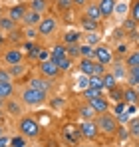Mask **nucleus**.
Returning <instances> with one entry per match:
<instances>
[{
    "label": "nucleus",
    "mask_w": 139,
    "mask_h": 147,
    "mask_svg": "<svg viewBox=\"0 0 139 147\" xmlns=\"http://www.w3.org/2000/svg\"><path fill=\"white\" fill-rule=\"evenodd\" d=\"M93 48L90 44H80V58H93Z\"/></svg>",
    "instance_id": "58836bf2"
},
{
    "label": "nucleus",
    "mask_w": 139,
    "mask_h": 147,
    "mask_svg": "<svg viewBox=\"0 0 139 147\" xmlns=\"http://www.w3.org/2000/svg\"><path fill=\"white\" fill-rule=\"evenodd\" d=\"M48 58H50V52L42 50V52H40V62H42V60H48Z\"/></svg>",
    "instance_id": "8fccbe9b"
},
{
    "label": "nucleus",
    "mask_w": 139,
    "mask_h": 147,
    "mask_svg": "<svg viewBox=\"0 0 139 147\" xmlns=\"http://www.w3.org/2000/svg\"><path fill=\"white\" fill-rule=\"evenodd\" d=\"M68 56L70 58H80V44H68Z\"/></svg>",
    "instance_id": "37998d69"
},
{
    "label": "nucleus",
    "mask_w": 139,
    "mask_h": 147,
    "mask_svg": "<svg viewBox=\"0 0 139 147\" xmlns=\"http://www.w3.org/2000/svg\"><path fill=\"white\" fill-rule=\"evenodd\" d=\"M125 82H127V86H133V88H137V86H139V68H127Z\"/></svg>",
    "instance_id": "a878e982"
},
{
    "label": "nucleus",
    "mask_w": 139,
    "mask_h": 147,
    "mask_svg": "<svg viewBox=\"0 0 139 147\" xmlns=\"http://www.w3.org/2000/svg\"><path fill=\"white\" fill-rule=\"evenodd\" d=\"M86 44L97 46V44H99V32H88V34H86Z\"/></svg>",
    "instance_id": "ea45409f"
},
{
    "label": "nucleus",
    "mask_w": 139,
    "mask_h": 147,
    "mask_svg": "<svg viewBox=\"0 0 139 147\" xmlns=\"http://www.w3.org/2000/svg\"><path fill=\"white\" fill-rule=\"evenodd\" d=\"M95 125H97L99 133L105 135V137H115L117 131H119V127H121L119 121H117V117L111 113V111L97 113V115H95Z\"/></svg>",
    "instance_id": "f03ea898"
},
{
    "label": "nucleus",
    "mask_w": 139,
    "mask_h": 147,
    "mask_svg": "<svg viewBox=\"0 0 139 147\" xmlns=\"http://www.w3.org/2000/svg\"><path fill=\"white\" fill-rule=\"evenodd\" d=\"M135 90H137V94H139V86H137V88H135Z\"/></svg>",
    "instance_id": "4d7b16f0"
},
{
    "label": "nucleus",
    "mask_w": 139,
    "mask_h": 147,
    "mask_svg": "<svg viewBox=\"0 0 139 147\" xmlns=\"http://www.w3.org/2000/svg\"><path fill=\"white\" fill-rule=\"evenodd\" d=\"M105 72H107V66H103V64H99V62L93 64V74L92 76H103Z\"/></svg>",
    "instance_id": "c03bdc74"
},
{
    "label": "nucleus",
    "mask_w": 139,
    "mask_h": 147,
    "mask_svg": "<svg viewBox=\"0 0 139 147\" xmlns=\"http://www.w3.org/2000/svg\"><path fill=\"white\" fill-rule=\"evenodd\" d=\"M4 109H6L10 115L20 117V115H22V101H16L14 98L6 99V101H4Z\"/></svg>",
    "instance_id": "dca6fc26"
},
{
    "label": "nucleus",
    "mask_w": 139,
    "mask_h": 147,
    "mask_svg": "<svg viewBox=\"0 0 139 147\" xmlns=\"http://www.w3.org/2000/svg\"><path fill=\"white\" fill-rule=\"evenodd\" d=\"M28 86H30V88H36V90H44V92L50 94V90H52V80H48L44 76H34V78L28 80Z\"/></svg>",
    "instance_id": "ddd939ff"
},
{
    "label": "nucleus",
    "mask_w": 139,
    "mask_h": 147,
    "mask_svg": "<svg viewBox=\"0 0 139 147\" xmlns=\"http://www.w3.org/2000/svg\"><path fill=\"white\" fill-rule=\"evenodd\" d=\"M101 94H103V92H97V90H93V88H90V86L82 90V98L86 99V101H90V99L97 98V96H101Z\"/></svg>",
    "instance_id": "e433bc0d"
},
{
    "label": "nucleus",
    "mask_w": 139,
    "mask_h": 147,
    "mask_svg": "<svg viewBox=\"0 0 139 147\" xmlns=\"http://www.w3.org/2000/svg\"><path fill=\"white\" fill-rule=\"evenodd\" d=\"M78 113H80V117H82V119H95V115H97V113L92 109V105H90L88 101H86V103H82V105L78 107Z\"/></svg>",
    "instance_id": "b1692460"
},
{
    "label": "nucleus",
    "mask_w": 139,
    "mask_h": 147,
    "mask_svg": "<svg viewBox=\"0 0 139 147\" xmlns=\"http://www.w3.org/2000/svg\"><path fill=\"white\" fill-rule=\"evenodd\" d=\"M93 64H95V60L93 58H78V70L82 76H92L93 74Z\"/></svg>",
    "instance_id": "2eb2a0df"
},
{
    "label": "nucleus",
    "mask_w": 139,
    "mask_h": 147,
    "mask_svg": "<svg viewBox=\"0 0 139 147\" xmlns=\"http://www.w3.org/2000/svg\"><path fill=\"white\" fill-rule=\"evenodd\" d=\"M90 105H92V109L95 111V113H105V111H109L111 109V103H109V98L107 96H97V98H93L88 101Z\"/></svg>",
    "instance_id": "9d476101"
},
{
    "label": "nucleus",
    "mask_w": 139,
    "mask_h": 147,
    "mask_svg": "<svg viewBox=\"0 0 139 147\" xmlns=\"http://www.w3.org/2000/svg\"><path fill=\"white\" fill-rule=\"evenodd\" d=\"M14 92H16V88H14V82L12 80L10 82H0V99L2 101L14 98Z\"/></svg>",
    "instance_id": "6ab92c4d"
},
{
    "label": "nucleus",
    "mask_w": 139,
    "mask_h": 147,
    "mask_svg": "<svg viewBox=\"0 0 139 147\" xmlns=\"http://www.w3.org/2000/svg\"><path fill=\"white\" fill-rule=\"evenodd\" d=\"M107 94H109V96H107L109 101H113V103L123 101V88H121V86H115V88H113V90H109Z\"/></svg>",
    "instance_id": "2f4dec72"
},
{
    "label": "nucleus",
    "mask_w": 139,
    "mask_h": 147,
    "mask_svg": "<svg viewBox=\"0 0 139 147\" xmlns=\"http://www.w3.org/2000/svg\"><path fill=\"white\" fill-rule=\"evenodd\" d=\"M92 0H72V4H74V8H80V10H84L88 4H90Z\"/></svg>",
    "instance_id": "49530a36"
},
{
    "label": "nucleus",
    "mask_w": 139,
    "mask_h": 147,
    "mask_svg": "<svg viewBox=\"0 0 139 147\" xmlns=\"http://www.w3.org/2000/svg\"><path fill=\"white\" fill-rule=\"evenodd\" d=\"M64 56H68V48H66V44L64 42H60V44H54L52 48H50V60H60V58H64Z\"/></svg>",
    "instance_id": "4be33fe9"
},
{
    "label": "nucleus",
    "mask_w": 139,
    "mask_h": 147,
    "mask_svg": "<svg viewBox=\"0 0 139 147\" xmlns=\"http://www.w3.org/2000/svg\"><path fill=\"white\" fill-rule=\"evenodd\" d=\"M101 78H103V90H105V92H109V90H113L115 86H119L117 78H115V76H113L111 72H105L103 76H101Z\"/></svg>",
    "instance_id": "393cba45"
},
{
    "label": "nucleus",
    "mask_w": 139,
    "mask_h": 147,
    "mask_svg": "<svg viewBox=\"0 0 139 147\" xmlns=\"http://www.w3.org/2000/svg\"><path fill=\"white\" fill-rule=\"evenodd\" d=\"M123 101L127 105H139V94L133 86H127L123 88Z\"/></svg>",
    "instance_id": "a211bd4d"
},
{
    "label": "nucleus",
    "mask_w": 139,
    "mask_h": 147,
    "mask_svg": "<svg viewBox=\"0 0 139 147\" xmlns=\"http://www.w3.org/2000/svg\"><path fill=\"white\" fill-rule=\"evenodd\" d=\"M111 74L117 78V82H119V80H125V76H127V66H125V64H113Z\"/></svg>",
    "instance_id": "72a5a7b5"
},
{
    "label": "nucleus",
    "mask_w": 139,
    "mask_h": 147,
    "mask_svg": "<svg viewBox=\"0 0 139 147\" xmlns=\"http://www.w3.org/2000/svg\"><path fill=\"white\" fill-rule=\"evenodd\" d=\"M78 129H80L82 139H86V141H95L99 137V129L95 125V119H82V123L78 125Z\"/></svg>",
    "instance_id": "39448f33"
},
{
    "label": "nucleus",
    "mask_w": 139,
    "mask_h": 147,
    "mask_svg": "<svg viewBox=\"0 0 139 147\" xmlns=\"http://www.w3.org/2000/svg\"><path fill=\"white\" fill-rule=\"evenodd\" d=\"M2 60L6 66H16V64H24V52L20 48H8L2 54Z\"/></svg>",
    "instance_id": "6e6552de"
},
{
    "label": "nucleus",
    "mask_w": 139,
    "mask_h": 147,
    "mask_svg": "<svg viewBox=\"0 0 139 147\" xmlns=\"http://www.w3.org/2000/svg\"><path fill=\"white\" fill-rule=\"evenodd\" d=\"M115 6H117V0H97V8H99V12H101V18H103V20H107V18H111V16H113Z\"/></svg>",
    "instance_id": "f8f14e48"
},
{
    "label": "nucleus",
    "mask_w": 139,
    "mask_h": 147,
    "mask_svg": "<svg viewBox=\"0 0 139 147\" xmlns=\"http://www.w3.org/2000/svg\"><path fill=\"white\" fill-rule=\"evenodd\" d=\"M90 88L97 90V92H105L103 90V78L101 76H90Z\"/></svg>",
    "instance_id": "f704fd0d"
},
{
    "label": "nucleus",
    "mask_w": 139,
    "mask_h": 147,
    "mask_svg": "<svg viewBox=\"0 0 139 147\" xmlns=\"http://www.w3.org/2000/svg\"><path fill=\"white\" fill-rule=\"evenodd\" d=\"M42 16H44V14H40V12H36V10H30V8H28V12L24 14L22 24L26 26V28H38L40 20H42Z\"/></svg>",
    "instance_id": "4468645a"
},
{
    "label": "nucleus",
    "mask_w": 139,
    "mask_h": 147,
    "mask_svg": "<svg viewBox=\"0 0 139 147\" xmlns=\"http://www.w3.org/2000/svg\"><path fill=\"white\" fill-rule=\"evenodd\" d=\"M82 16H86V18H90V20H95V22H101L103 18H101V12H99V8H97V2H90L86 8H84V14Z\"/></svg>",
    "instance_id": "f3484780"
},
{
    "label": "nucleus",
    "mask_w": 139,
    "mask_h": 147,
    "mask_svg": "<svg viewBox=\"0 0 139 147\" xmlns=\"http://www.w3.org/2000/svg\"><path fill=\"white\" fill-rule=\"evenodd\" d=\"M123 64H125L127 68H139V50H133V52H129Z\"/></svg>",
    "instance_id": "c756f323"
},
{
    "label": "nucleus",
    "mask_w": 139,
    "mask_h": 147,
    "mask_svg": "<svg viewBox=\"0 0 139 147\" xmlns=\"http://www.w3.org/2000/svg\"><path fill=\"white\" fill-rule=\"evenodd\" d=\"M8 72L12 78H22L26 74V66L24 64H16V66H8Z\"/></svg>",
    "instance_id": "c9c22d12"
},
{
    "label": "nucleus",
    "mask_w": 139,
    "mask_h": 147,
    "mask_svg": "<svg viewBox=\"0 0 139 147\" xmlns=\"http://www.w3.org/2000/svg\"><path fill=\"white\" fill-rule=\"evenodd\" d=\"M38 72H40V76H44V78H48V80H58L60 76H62V70L58 68V64H54L50 58L48 60H42V62H38Z\"/></svg>",
    "instance_id": "423d86ee"
},
{
    "label": "nucleus",
    "mask_w": 139,
    "mask_h": 147,
    "mask_svg": "<svg viewBox=\"0 0 139 147\" xmlns=\"http://www.w3.org/2000/svg\"><path fill=\"white\" fill-rule=\"evenodd\" d=\"M26 12H28V4H24V2H18V4H12V6L6 10V16H10L14 22L22 24L24 14H26Z\"/></svg>",
    "instance_id": "1a4fd4ad"
},
{
    "label": "nucleus",
    "mask_w": 139,
    "mask_h": 147,
    "mask_svg": "<svg viewBox=\"0 0 139 147\" xmlns=\"http://www.w3.org/2000/svg\"><path fill=\"white\" fill-rule=\"evenodd\" d=\"M127 131H129V137L139 139V115L137 117H129V121H127Z\"/></svg>",
    "instance_id": "bb28decb"
},
{
    "label": "nucleus",
    "mask_w": 139,
    "mask_h": 147,
    "mask_svg": "<svg viewBox=\"0 0 139 147\" xmlns=\"http://www.w3.org/2000/svg\"><path fill=\"white\" fill-rule=\"evenodd\" d=\"M26 4H28L30 10H36L40 14H46L48 8H50V0H28Z\"/></svg>",
    "instance_id": "5701e85b"
},
{
    "label": "nucleus",
    "mask_w": 139,
    "mask_h": 147,
    "mask_svg": "<svg viewBox=\"0 0 139 147\" xmlns=\"http://www.w3.org/2000/svg\"><path fill=\"white\" fill-rule=\"evenodd\" d=\"M20 101H22V105H26V107H42L48 101V92L26 86L22 92H20Z\"/></svg>",
    "instance_id": "7ed1b4c3"
},
{
    "label": "nucleus",
    "mask_w": 139,
    "mask_h": 147,
    "mask_svg": "<svg viewBox=\"0 0 139 147\" xmlns=\"http://www.w3.org/2000/svg\"><path fill=\"white\" fill-rule=\"evenodd\" d=\"M80 38H82V32H70L64 34V44H80Z\"/></svg>",
    "instance_id": "4c0bfd02"
},
{
    "label": "nucleus",
    "mask_w": 139,
    "mask_h": 147,
    "mask_svg": "<svg viewBox=\"0 0 139 147\" xmlns=\"http://www.w3.org/2000/svg\"><path fill=\"white\" fill-rule=\"evenodd\" d=\"M80 28L88 34V32H99V28H101V22H95V20H90V18H86V16H82L80 18Z\"/></svg>",
    "instance_id": "412c9836"
},
{
    "label": "nucleus",
    "mask_w": 139,
    "mask_h": 147,
    "mask_svg": "<svg viewBox=\"0 0 139 147\" xmlns=\"http://www.w3.org/2000/svg\"><path fill=\"white\" fill-rule=\"evenodd\" d=\"M4 40H6V38H4V32H0V48L4 46Z\"/></svg>",
    "instance_id": "3c124183"
},
{
    "label": "nucleus",
    "mask_w": 139,
    "mask_h": 147,
    "mask_svg": "<svg viewBox=\"0 0 139 147\" xmlns=\"http://www.w3.org/2000/svg\"><path fill=\"white\" fill-rule=\"evenodd\" d=\"M109 111L119 119L121 115H125V111H127V103H125V101H117V103H113V107H111Z\"/></svg>",
    "instance_id": "473e14b6"
},
{
    "label": "nucleus",
    "mask_w": 139,
    "mask_h": 147,
    "mask_svg": "<svg viewBox=\"0 0 139 147\" xmlns=\"http://www.w3.org/2000/svg\"><path fill=\"white\" fill-rule=\"evenodd\" d=\"M10 145V137L4 133V135H0V147H8Z\"/></svg>",
    "instance_id": "de8ad7c7"
},
{
    "label": "nucleus",
    "mask_w": 139,
    "mask_h": 147,
    "mask_svg": "<svg viewBox=\"0 0 139 147\" xmlns=\"http://www.w3.org/2000/svg\"><path fill=\"white\" fill-rule=\"evenodd\" d=\"M52 62H54V60H52ZM54 64H58V68L62 70V74H64V72H70V70L74 68V58H70V56H64V58L56 60Z\"/></svg>",
    "instance_id": "c85d7f7f"
},
{
    "label": "nucleus",
    "mask_w": 139,
    "mask_h": 147,
    "mask_svg": "<svg viewBox=\"0 0 139 147\" xmlns=\"http://www.w3.org/2000/svg\"><path fill=\"white\" fill-rule=\"evenodd\" d=\"M76 147H93V145H90V143H78Z\"/></svg>",
    "instance_id": "603ef678"
},
{
    "label": "nucleus",
    "mask_w": 139,
    "mask_h": 147,
    "mask_svg": "<svg viewBox=\"0 0 139 147\" xmlns=\"http://www.w3.org/2000/svg\"><path fill=\"white\" fill-rule=\"evenodd\" d=\"M0 16H4V6L0 4Z\"/></svg>",
    "instance_id": "864d4df0"
},
{
    "label": "nucleus",
    "mask_w": 139,
    "mask_h": 147,
    "mask_svg": "<svg viewBox=\"0 0 139 147\" xmlns=\"http://www.w3.org/2000/svg\"><path fill=\"white\" fill-rule=\"evenodd\" d=\"M36 30H38V36H42V38H52V36H56L58 30H60V20H58L56 16H52V14H44Z\"/></svg>",
    "instance_id": "20e7f679"
},
{
    "label": "nucleus",
    "mask_w": 139,
    "mask_h": 147,
    "mask_svg": "<svg viewBox=\"0 0 139 147\" xmlns=\"http://www.w3.org/2000/svg\"><path fill=\"white\" fill-rule=\"evenodd\" d=\"M137 115H139V105H137Z\"/></svg>",
    "instance_id": "13d9d810"
},
{
    "label": "nucleus",
    "mask_w": 139,
    "mask_h": 147,
    "mask_svg": "<svg viewBox=\"0 0 139 147\" xmlns=\"http://www.w3.org/2000/svg\"><path fill=\"white\" fill-rule=\"evenodd\" d=\"M62 133H64V141H68V145H72V147H76L80 141H82L80 129H78V127H74V125H66Z\"/></svg>",
    "instance_id": "9b49d317"
},
{
    "label": "nucleus",
    "mask_w": 139,
    "mask_h": 147,
    "mask_svg": "<svg viewBox=\"0 0 139 147\" xmlns=\"http://www.w3.org/2000/svg\"><path fill=\"white\" fill-rule=\"evenodd\" d=\"M54 2H56V8L62 10V12H68L70 8H74L72 0H54Z\"/></svg>",
    "instance_id": "a19ab883"
},
{
    "label": "nucleus",
    "mask_w": 139,
    "mask_h": 147,
    "mask_svg": "<svg viewBox=\"0 0 139 147\" xmlns=\"http://www.w3.org/2000/svg\"><path fill=\"white\" fill-rule=\"evenodd\" d=\"M10 80H14V78L10 76V72H8L6 68H0V82H10Z\"/></svg>",
    "instance_id": "a18cd8bd"
},
{
    "label": "nucleus",
    "mask_w": 139,
    "mask_h": 147,
    "mask_svg": "<svg viewBox=\"0 0 139 147\" xmlns=\"http://www.w3.org/2000/svg\"><path fill=\"white\" fill-rule=\"evenodd\" d=\"M0 109H4V101L2 99H0Z\"/></svg>",
    "instance_id": "5fc2aeb1"
},
{
    "label": "nucleus",
    "mask_w": 139,
    "mask_h": 147,
    "mask_svg": "<svg viewBox=\"0 0 139 147\" xmlns=\"http://www.w3.org/2000/svg\"><path fill=\"white\" fill-rule=\"evenodd\" d=\"M93 60L95 62H99V64H103V66H109L111 62H113V52L111 48L107 46V44H97L95 48H93Z\"/></svg>",
    "instance_id": "0eeeda50"
},
{
    "label": "nucleus",
    "mask_w": 139,
    "mask_h": 147,
    "mask_svg": "<svg viewBox=\"0 0 139 147\" xmlns=\"http://www.w3.org/2000/svg\"><path fill=\"white\" fill-rule=\"evenodd\" d=\"M10 147H26V137H24V135L10 137Z\"/></svg>",
    "instance_id": "79ce46f5"
},
{
    "label": "nucleus",
    "mask_w": 139,
    "mask_h": 147,
    "mask_svg": "<svg viewBox=\"0 0 139 147\" xmlns=\"http://www.w3.org/2000/svg\"><path fill=\"white\" fill-rule=\"evenodd\" d=\"M101 147H109V145H101Z\"/></svg>",
    "instance_id": "bf43d9fd"
},
{
    "label": "nucleus",
    "mask_w": 139,
    "mask_h": 147,
    "mask_svg": "<svg viewBox=\"0 0 139 147\" xmlns=\"http://www.w3.org/2000/svg\"><path fill=\"white\" fill-rule=\"evenodd\" d=\"M0 135H4V127L2 125H0Z\"/></svg>",
    "instance_id": "6e6d98bb"
},
{
    "label": "nucleus",
    "mask_w": 139,
    "mask_h": 147,
    "mask_svg": "<svg viewBox=\"0 0 139 147\" xmlns=\"http://www.w3.org/2000/svg\"><path fill=\"white\" fill-rule=\"evenodd\" d=\"M121 28H123V32H125L127 36H133V34H135V30H137V24H135L129 16H125V20H123Z\"/></svg>",
    "instance_id": "7c9ffc66"
},
{
    "label": "nucleus",
    "mask_w": 139,
    "mask_h": 147,
    "mask_svg": "<svg viewBox=\"0 0 139 147\" xmlns=\"http://www.w3.org/2000/svg\"><path fill=\"white\" fill-rule=\"evenodd\" d=\"M127 16L139 26V0H131L129 2V8H127Z\"/></svg>",
    "instance_id": "cd10ccee"
},
{
    "label": "nucleus",
    "mask_w": 139,
    "mask_h": 147,
    "mask_svg": "<svg viewBox=\"0 0 139 147\" xmlns=\"http://www.w3.org/2000/svg\"><path fill=\"white\" fill-rule=\"evenodd\" d=\"M135 113H137V105H127V115L133 117Z\"/></svg>",
    "instance_id": "09e8293b"
},
{
    "label": "nucleus",
    "mask_w": 139,
    "mask_h": 147,
    "mask_svg": "<svg viewBox=\"0 0 139 147\" xmlns=\"http://www.w3.org/2000/svg\"><path fill=\"white\" fill-rule=\"evenodd\" d=\"M18 30V22H14L10 16H0V32H6V34H12Z\"/></svg>",
    "instance_id": "aec40b11"
},
{
    "label": "nucleus",
    "mask_w": 139,
    "mask_h": 147,
    "mask_svg": "<svg viewBox=\"0 0 139 147\" xmlns=\"http://www.w3.org/2000/svg\"><path fill=\"white\" fill-rule=\"evenodd\" d=\"M16 127H18L20 135H24L26 139H38V137H42V133H44L42 123L38 121L36 117H32V115H20Z\"/></svg>",
    "instance_id": "f257e3e1"
}]
</instances>
